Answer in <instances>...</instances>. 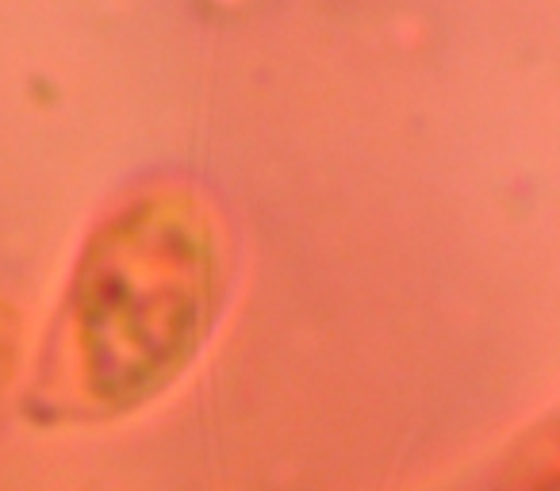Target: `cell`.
Instances as JSON below:
<instances>
[{
    "label": "cell",
    "mask_w": 560,
    "mask_h": 491,
    "mask_svg": "<svg viewBox=\"0 0 560 491\" xmlns=\"http://www.w3.org/2000/svg\"><path fill=\"white\" fill-rule=\"evenodd\" d=\"M231 292V242L203 188L135 185L93 223L27 388L43 422H104L154 404L200 361Z\"/></svg>",
    "instance_id": "cell-1"
},
{
    "label": "cell",
    "mask_w": 560,
    "mask_h": 491,
    "mask_svg": "<svg viewBox=\"0 0 560 491\" xmlns=\"http://www.w3.org/2000/svg\"><path fill=\"white\" fill-rule=\"evenodd\" d=\"M20 342H24L20 312L12 307V300H0V404L9 396L12 376L20 369Z\"/></svg>",
    "instance_id": "cell-2"
}]
</instances>
